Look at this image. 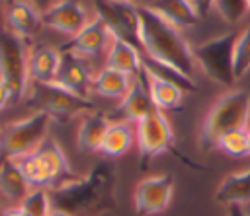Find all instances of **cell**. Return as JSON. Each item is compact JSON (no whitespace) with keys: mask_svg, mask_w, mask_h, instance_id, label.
<instances>
[{"mask_svg":"<svg viewBox=\"0 0 250 216\" xmlns=\"http://www.w3.org/2000/svg\"><path fill=\"white\" fill-rule=\"evenodd\" d=\"M137 14H139V41L143 54L158 62H164L191 78L195 68L193 49L184 39L180 29L168 23L148 6H139Z\"/></svg>","mask_w":250,"mask_h":216,"instance_id":"7a4b0ae2","label":"cell"},{"mask_svg":"<svg viewBox=\"0 0 250 216\" xmlns=\"http://www.w3.org/2000/svg\"><path fill=\"white\" fill-rule=\"evenodd\" d=\"M12 101V95H10V90L6 88V84L4 82H0V111L8 105Z\"/></svg>","mask_w":250,"mask_h":216,"instance_id":"d6a6232c","label":"cell"},{"mask_svg":"<svg viewBox=\"0 0 250 216\" xmlns=\"http://www.w3.org/2000/svg\"><path fill=\"white\" fill-rule=\"evenodd\" d=\"M6 23H4V2L0 0V27H4Z\"/></svg>","mask_w":250,"mask_h":216,"instance_id":"74e56055","label":"cell"},{"mask_svg":"<svg viewBox=\"0 0 250 216\" xmlns=\"http://www.w3.org/2000/svg\"><path fill=\"white\" fill-rule=\"evenodd\" d=\"M113 41V35L107 27V23L94 16L74 37H70V41L66 45H62L59 51H70L82 58L88 56H98L102 51H105L109 47V43Z\"/></svg>","mask_w":250,"mask_h":216,"instance_id":"4fadbf2b","label":"cell"},{"mask_svg":"<svg viewBox=\"0 0 250 216\" xmlns=\"http://www.w3.org/2000/svg\"><path fill=\"white\" fill-rule=\"evenodd\" d=\"M141 62H143V70L145 72H148V74H152V76H156L160 80L172 82L178 88H182L184 91H193L197 88L195 82L189 76L182 74L180 70H176V68H172V66H168L164 62H158V60H154V58H150L146 54H141Z\"/></svg>","mask_w":250,"mask_h":216,"instance_id":"4316f807","label":"cell"},{"mask_svg":"<svg viewBox=\"0 0 250 216\" xmlns=\"http://www.w3.org/2000/svg\"><path fill=\"white\" fill-rule=\"evenodd\" d=\"M117 2H127V0H117Z\"/></svg>","mask_w":250,"mask_h":216,"instance_id":"60d3db41","label":"cell"},{"mask_svg":"<svg viewBox=\"0 0 250 216\" xmlns=\"http://www.w3.org/2000/svg\"><path fill=\"white\" fill-rule=\"evenodd\" d=\"M4 23L21 39L35 35L43 27L41 12L29 0H4Z\"/></svg>","mask_w":250,"mask_h":216,"instance_id":"9a60e30c","label":"cell"},{"mask_svg":"<svg viewBox=\"0 0 250 216\" xmlns=\"http://www.w3.org/2000/svg\"><path fill=\"white\" fill-rule=\"evenodd\" d=\"M61 64V51L53 47L39 45L29 53L27 58V74L29 84H51L57 78Z\"/></svg>","mask_w":250,"mask_h":216,"instance_id":"2e32d148","label":"cell"},{"mask_svg":"<svg viewBox=\"0 0 250 216\" xmlns=\"http://www.w3.org/2000/svg\"><path fill=\"white\" fill-rule=\"evenodd\" d=\"M154 111L158 109L154 107L148 95V88H146L145 72H143L139 78H133V86L129 88L125 97H121L115 111L107 115V119L111 123H141Z\"/></svg>","mask_w":250,"mask_h":216,"instance_id":"8fae6325","label":"cell"},{"mask_svg":"<svg viewBox=\"0 0 250 216\" xmlns=\"http://www.w3.org/2000/svg\"><path fill=\"white\" fill-rule=\"evenodd\" d=\"M29 2H31L39 12H45L51 4H55V0H29Z\"/></svg>","mask_w":250,"mask_h":216,"instance_id":"d590c367","label":"cell"},{"mask_svg":"<svg viewBox=\"0 0 250 216\" xmlns=\"http://www.w3.org/2000/svg\"><path fill=\"white\" fill-rule=\"evenodd\" d=\"M29 216H49L53 210V200H51V193H47L45 189H31L25 198L20 204Z\"/></svg>","mask_w":250,"mask_h":216,"instance_id":"f546056e","label":"cell"},{"mask_svg":"<svg viewBox=\"0 0 250 216\" xmlns=\"http://www.w3.org/2000/svg\"><path fill=\"white\" fill-rule=\"evenodd\" d=\"M109 119L104 113L92 111L88 115L82 117V123L78 126V134H76V144L78 150L82 152H100L102 140L109 128Z\"/></svg>","mask_w":250,"mask_h":216,"instance_id":"d6986e66","label":"cell"},{"mask_svg":"<svg viewBox=\"0 0 250 216\" xmlns=\"http://www.w3.org/2000/svg\"><path fill=\"white\" fill-rule=\"evenodd\" d=\"M41 19L45 27L68 37H74L90 21L86 8L78 0H57L45 12H41Z\"/></svg>","mask_w":250,"mask_h":216,"instance_id":"7c38bea8","label":"cell"},{"mask_svg":"<svg viewBox=\"0 0 250 216\" xmlns=\"http://www.w3.org/2000/svg\"><path fill=\"white\" fill-rule=\"evenodd\" d=\"M29 53L25 49V39L16 35L6 25L0 27V82L10 90L12 101H21L29 90L27 74Z\"/></svg>","mask_w":250,"mask_h":216,"instance_id":"5b68a950","label":"cell"},{"mask_svg":"<svg viewBox=\"0 0 250 216\" xmlns=\"http://www.w3.org/2000/svg\"><path fill=\"white\" fill-rule=\"evenodd\" d=\"M236 37L238 35L234 31H229V33L209 39L193 49L195 64H199V68L205 72V76L221 86H227V88H230L236 80L234 68H232Z\"/></svg>","mask_w":250,"mask_h":216,"instance_id":"52a82bcc","label":"cell"},{"mask_svg":"<svg viewBox=\"0 0 250 216\" xmlns=\"http://www.w3.org/2000/svg\"><path fill=\"white\" fill-rule=\"evenodd\" d=\"M51 200L70 216H105L117 208L115 175L107 163H96L88 175L53 187Z\"/></svg>","mask_w":250,"mask_h":216,"instance_id":"6da1fadb","label":"cell"},{"mask_svg":"<svg viewBox=\"0 0 250 216\" xmlns=\"http://www.w3.org/2000/svg\"><path fill=\"white\" fill-rule=\"evenodd\" d=\"M232 68L234 78H242L246 72H250V25L238 33L234 43V54H232Z\"/></svg>","mask_w":250,"mask_h":216,"instance_id":"f1b7e54d","label":"cell"},{"mask_svg":"<svg viewBox=\"0 0 250 216\" xmlns=\"http://www.w3.org/2000/svg\"><path fill=\"white\" fill-rule=\"evenodd\" d=\"M31 191V185L23 177L16 160H0V193L21 204L25 195Z\"/></svg>","mask_w":250,"mask_h":216,"instance_id":"603a6c76","label":"cell"},{"mask_svg":"<svg viewBox=\"0 0 250 216\" xmlns=\"http://www.w3.org/2000/svg\"><path fill=\"white\" fill-rule=\"evenodd\" d=\"M215 200L225 206H244L246 202H250V167L227 175L215 193Z\"/></svg>","mask_w":250,"mask_h":216,"instance_id":"ffe728a7","label":"cell"},{"mask_svg":"<svg viewBox=\"0 0 250 216\" xmlns=\"http://www.w3.org/2000/svg\"><path fill=\"white\" fill-rule=\"evenodd\" d=\"M227 216H250V214L244 210V206H240V204H230V206H227Z\"/></svg>","mask_w":250,"mask_h":216,"instance_id":"836d02e7","label":"cell"},{"mask_svg":"<svg viewBox=\"0 0 250 216\" xmlns=\"http://www.w3.org/2000/svg\"><path fill=\"white\" fill-rule=\"evenodd\" d=\"M0 216H29L21 206H12V208H6L0 212Z\"/></svg>","mask_w":250,"mask_h":216,"instance_id":"e575fe53","label":"cell"},{"mask_svg":"<svg viewBox=\"0 0 250 216\" xmlns=\"http://www.w3.org/2000/svg\"><path fill=\"white\" fill-rule=\"evenodd\" d=\"M23 177L31 185V189H45V187H55V177L47 165V162L33 150L31 154H25L16 160Z\"/></svg>","mask_w":250,"mask_h":216,"instance_id":"484cf974","label":"cell"},{"mask_svg":"<svg viewBox=\"0 0 250 216\" xmlns=\"http://www.w3.org/2000/svg\"><path fill=\"white\" fill-rule=\"evenodd\" d=\"M213 8L217 10L219 18L229 25H236L248 12L246 0H215Z\"/></svg>","mask_w":250,"mask_h":216,"instance_id":"4dcf8cb0","label":"cell"},{"mask_svg":"<svg viewBox=\"0 0 250 216\" xmlns=\"http://www.w3.org/2000/svg\"><path fill=\"white\" fill-rule=\"evenodd\" d=\"M193 2V6L197 8V12H199V16L203 18V16H207V12L213 8V4H215V0H191Z\"/></svg>","mask_w":250,"mask_h":216,"instance_id":"1f68e13d","label":"cell"},{"mask_svg":"<svg viewBox=\"0 0 250 216\" xmlns=\"http://www.w3.org/2000/svg\"><path fill=\"white\" fill-rule=\"evenodd\" d=\"M92 80L94 76L86 66V58L70 51H61V64H59L55 84L86 97L92 91Z\"/></svg>","mask_w":250,"mask_h":216,"instance_id":"5bb4252c","label":"cell"},{"mask_svg":"<svg viewBox=\"0 0 250 216\" xmlns=\"http://www.w3.org/2000/svg\"><path fill=\"white\" fill-rule=\"evenodd\" d=\"M53 119L35 111L21 121H14L0 130V160H18L31 154L45 138Z\"/></svg>","mask_w":250,"mask_h":216,"instance_id":"8992f818","label":"cell"},{"mask_svg":"<svg viewBox=\"0 0 250 216\" xmlns=\"http://www.w3.org/2000/svg\"><path fill=\"white\" fill-rule=\"evenodd\" d=\"M141 51L133 45H129L123 39H115L109 43L105 53V66L119 70L131 78H139L143 74V62H141Z\"/></svg>","mask_w":250,"mask_h":216,"instance_id":"e0dca14e","label":"cell"},{"mask_svg":"<svg viewBox=\"0 0 250 216\" xmlns=\"http://www.w3.org/2000/svg\"><path fill=\"white\" fill-rule=\"evenodd\" d=\"M96 16L102 18L111 35L115 39H123L129 45L137 47L141 51V41H139V14L135 4L127 2H117V0H94ZM143 53V51H141Z\"/></svg>","mask_w":250,"mask_h":216,"instance_id":"9c48e42d","label":"cell"},{"mask_svg":"<svg viewBox=\"0 0 250 216\" xmlns=\"http://www.w3.org/2000/svg\"><path fill=\"white\" fill-rule=\"evenodd\" d=\"M174 195V177L170 173L152 175L143 179L135 189V210L139 216H150L162 212Z\"/></svg>","mask_w":250,"mask_h":216,"instance_id":"30bf717a","label":"cell"},{"mask_svg":"<svg viewBox=\"0 0 250 216\" xmlns=\"http://www.w3.org/2000/svg\"><path fill=\"white\" fill-rule=\"evenodd\" d=\"M135 140L137 138L131 123H109V128L102 140L100 152L109 158H119L131 150Z\"/></svg>","mask_w":250,"mask_h":216,"instance_id":"d4e9b609","label":"cell"},{"mask_svg":"<svg viewBox=\"0 0 250 216\" xmlns=\"http://www.w3.org/2000/svg\"><path fill=\"white\" fill-rule=\"evenodd\" d=\"M135 138H137V146H139L141 167H146V163L160 154H174L176 158H182L176 150L174 130L162 111H154L152 115H148L146 119L137 123Z\"/></svg>","mask_w":250,"mask_h":216,"instance_id":"ba28073f","label":"cell"},{"mask_svg":"<svg viewBox=\"0 0 250 216\" xmlns=\"http://www.w3.org/2000/svg\"><path fill=\"white\" fill-rule=\"evenodd\" d=\"M35 152L47 162V165H49V169H51V173H53V177H55V187L61 185V183H64V181H68V179H72V177H76V175L72 173V167H70V163H68V160H66L62 148H61L53 138L47 136V138L35 148Z\"/></svg>","mask_w":250,"mask_h":216,"instance_id":"cb8c5ba5","label":"cell"},{"mask_svg":"<svg viewBox=\"0 0 250 216\" xmlns=\"http://www.w3.org/2000/svg\"><path fill=\"white\" fill-rule=\"evenodd\" d=\"M25 101L37 107V111L47 113L55 123H61V125L94 111V103L88 97L78 95L55 82L29 84Z\"/></svg>","mask_w":250,"mask_h":216,"instance_id":"277c9868","label":"cell"},{"mask_svg":"<svg viewBox=\"0 0 250 216\" xmlns=\"http://www.w3.org/2000/svg\"><path fill=\"white\" fill-rule=\"evenodd\" d=\"M148 8L178 29L193 27L201 19L191 0H152Z\"/></svg>","mask_w":250,"mask_h":216,"instance_id":"ac0fdd59","label":"cell"},{"mask_svg":"<svg viewBox=\"0 0 250 216\" xmlns=\"http://www.w3.org/2000/svg\"><path fill=\"white\" fill-rule=\"evenodd\" d=\"M215 148H219L221 152L232 156V158H242L248 156V138H246V128H236V130H229L223 136L217 138Z\"/></svg>","mask_w":250,"mask_h":216,"instance_id":"83f0119b","label":"cell"},{"mask_svg":"<svg viewBox=\"0 0 250 216\" xmlns=\"http://www.w3.org/2000/svg\"><path fill=\"white\" fill-rule=\"evenodd\" d=\"M133 86V78L113 70L109 66L102 68L94 80H92V91L102 95V97H109V99H121L125 97V93L129 91V88Z\"/></svg>","mask_w":250,"mask_h":216,"instance_id":"7402d4cb","label":"cell"},{"mask_svg":"<svg viewBox=\"0 0 250 216\" xmlns=\"http://www.w3.org/2000/svg\"><path fill=\"white\" fill-rule=\"evenodd\" d=\"M246 6H248V10H250V0H246Z\"/></svg>","mask_w":250,"mask_h":216,"instance_id":"ab89813d","label":"cell"},{"mask_svg":"<svg viewBox=\"0 0 250 216\" xmlns=\"http://www.w3.org/2000/svg\"><path fill=\"white\" fill-rule=\"evenodd\" d=\"M248 119H250V93L246 90L227 91L213 103V107L207 111L201 123V132H199L201 148L203 150L215 148L219 136H223L229 130L246 128Z\"/></svg>","mask_w":250,"mask_h":216,"instance_id":"3957f363","label":"cell"},{"mask_svg":"<svg viewBox=\"0 0 250 216\" xmlns=\"http://www.w3.org/2000/svg\"><path fill=\"white\" fill-rule=\"evenodd\" d=\"M246 138H248V156H250V128H246Z\"/></svg>","mask_w":250,"mask_h":216,"instance_id":"f35d334b","label":"cell"},{"mask_svg":"<svg viewBox=\"0 0 250 216\" xmlns=\"http://www.w3.org/2000/svg\"><path fill=\"white\" fill-rule=\"evenodd\" d=\"M49 216H70V214H66V212H64V210H59V208H53V210H51V214H49Z\"/></svg>","mask_w":250,"mask_h":216,"instance_id":"8d00e7d4","label":"cell"},{"mask_svg":"<svg viewBox=\"0 0 250 216\" xmlns=\"http://www.w3.org/2000/svg\"><path fill=\"white\" fill-rule=\"evenodd\" d=\"M145 72V70H143ZM145 82H146V88H148V95L154 103V107L158 111H172V109H178L182 105V99H184V90L178 88L176 84L172 82H166V80H160L148 72H145Z\"/></svg>","mask_w":250,"mask_h":216,"instance_id":"44dd1931","label":"cell"}]
</instances>
